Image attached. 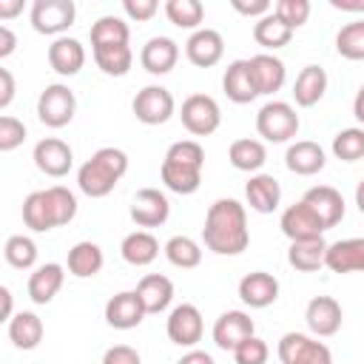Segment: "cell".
<instances>
[{"label":"cell","instance_id":"8992f818","mask_svg":"<svg viewBox=\"0 0 364 364\" xmlns=\"http://www.w3.org/2000/svg\"><path fill=\"white\" fill-rule=\"evenodd\" d=\"M179 119H182L188 134L208 136L219 128L222 111H219V102L210 94H191V97H185V102L179 108Z\"/></svg>","mask_w":364,"mask_h":364},{"label":"cell","instance_id":"bcb514c9","mask_svg":"<svg viewBox=\"0 0 364 364\" xmlns=\"http://www.w3.org/2000/svg\"><path fill=\"white\" fill-rule=\"evenodd\" d=\"M26 122L11 117V114H0V154H9L14 148H20L26 142Z\"/></svg>","mask_w":364,"mask_h":364},{"label":"cell","instance_id":"8d00e7d4","mask_svg":"<svg viewBox=\"0 0 364 364\" xmlns=\"http://www.w3.org/2000/svg\"><path fill=\"white\" fill-rule=\"evenodd\" d=\"M131 40V28L117 14H102L91 23V48L97 46H119Z\"/></svg>","mask_w":364,"mask_h":364},{"label":"cell","instance_id":"c3c4849f","mask_svg":"<svg viewBox=\"0 0 364 364\" xmlns=\"http://www.w3.org/2000/svg\"><path fill=\"white\" fill-rule=\"evenodd\" d=\"M267 355H270V347H267V341L259 338V336L245 338V341L236 344V350H233V361H236V364H267Z\"/></svg>","mask_w":364,"mask_h":364},{"label":"cell","instance_id":"f546056e","mask_svg":"<svg viewBox=\"0 0 364 364\" xmlns=\"http://www.w3.org/2000/svg\"><path fill=\"white\" fill-rule=\"evenodd\" d=\"M105 264V256H102V247L97 242H77L71 250H68V259H65V267L71 276L77 279H91L102 270Z\"/></svg>","mask_w":364,"mask_h":364},{"label":"cell","instance_id":"4316f807","mask_svg":"<svg viewBox=\"0 0 364 364\" xmlns=\"http://www.w3.org/2000/svg\"><path fill=\"white\" fill-rule=\"evenodd\" d=\"M134 293L139 296L145 316L148 313H162L173 301V282L168 276H162V273H148V276L139 279V284H136Z\"/></svg>","mask_w":364,"mask_h":364},{"label":"cell","instance_id":"4dcf8cb0","mask_svg":"<svg viewBox=\"0 0 364 364\" xmlns=\"http://www.w3.org/2000/svg\"><path fill=\"white\" fill-rule=\"evenodd\" d=\"M228 159L236 171H245V173H259L262 165L267 162V148L262 139H250V136H242V139H233L230 148H228Z\"/></svg>","mask_w":364,"mask_h":364},{"label":"cell","instance_id":"3957f363","mask_svg":"<svg viewBox=\"0 0 364 364\" xmlns=\"http://www.w3.org/2000/svg\"><path fill=\"white\" fill-rule=\"evenodd\" d=\"M299 128H301L299 114L284 100H270L256 114V131L267 142H290L299 134Z\"/></svg>","mask_w":364,"mask_h":364},{"label":"cell","instance_id":"6f0895ef","mask_svg":"<svg viewBox=\"0 0 364 364\" xmlns=\"http://www.w3.org/2000/svg\"><path fill=\"white\" fill-rule=\"evenodd\" d=\"M176 364H216V361H213V355L205 353V350H188Z\"/></svg>","mask_w":364,"mask_h":364},{"label":"cell","instance_id":"f1b7e54d","mask_svg":"<svg viewBox=\"0 0 364 364\" xmlns=\"http://www.w3.org/2000/svg\"><path fill=\"white\" fill-rule=\"evenodd\" d=\"M327 91V71L321 65H304L293 82V100L301 108H313Z\"/></svg>","mask_w":364,"mask_h":364},{"label":"cell","instance_id":"9a60e30c","mask_svg":"<svg viewBox=\"0 0 364 364\" xmlns=\"http://www.w3.org/2000/svg\"><path fill=\"white\" fill-rule=\"evenodd\" d=\"M225 54V40L216 28H196L191 31L188 43H185V57L196 65V68H210L222 60Z\"/></svg>","mask_w":364,"mask_h":364},{"label":"cell","instance_id":"52a82bcc","mask_svg":"<svg viewBox=\"0 0 364 364\" xmlns=\"http://www.w3.org/2000/svg\"><path fill=\"white\" fill-rule=\"evenodd\" d=\"M131 111L142 125H165L176 111V100L165 85H145L136 91Z\"/></svg>","mask_w":364,"mask_h":364},{"label":"cell","instance_id":"5b68a950","mask_svg":"<svg viewBox=\"0 0 364 364\" xmlns=\"http://www.w3.org/2000/svg\"><path fill=\"white\" fill-rule=\"evenodd\" d=\"M77 111V97L65 82H51L40 91L37 100V117L48 128H65L74 119Z\"/></svg>","mask_w":364,"mask_h":364},{"label":"cell","instance_id":"8fae6325","mask_svg":"<svg viewBox=\"0 0 364 364\" xmlns=\"http://www.w3.org/2000/svg\"><path fill=\"white\" fill-rule=\"evenodd\" d=\"M31 159H34V165H37L40 173L60 179V176H65V173L71 171V165H74V151H71L68 142H63V139H57V136H46V139H40V142L34 145Z\"/></svg>","mask_w":364,"mask_h":364},{"label":"cell","instance_id":"cb8c5ba5","mask_svg":"<svg viewBox=\"0 0 364 364\" xmlns=\"http://www.w3.org/2000/svg\"><path fill=\"white\" fill-rule=\"evenodd\" d=\"M247 65H250V74H253L259 94H276L287 80V68L276 54H267V51L253 54L247 60Z\"/></svg>","mask_w":364,"mask_h":364},{"label":"cell","instance_id":"ac0fdd59","mask_svg":"<svg viewBox=\"0 0 364 364\" xmlns=\"http://www.w3.org/2000/svg\"><path fill=\"white\" fill-rule=\"evenodd\" d=\"M139 63H142V68L148 74L162 77V74L176 68V63H179V43L171 40V37H162V34L151 37L142 46V51H139Z\"/></svg>","mask_w":364,"mask_h":364},{"label":"cell","instance_id":"277c9868","mask_svg":"<svg viewBox=\"0 0 364 364\" xmlns=\"http://www.w3.org/2000/svg\"><path fill=\"white\" fill-rule=\"evenodd\" d=\"M28 20L37 34L63 37L77 20V6L74 0H34Z\"/></svg>","mask_w":364,"mask_h":364},{"label":"cell","instance_id":"d590c367","mask_svg":"<svg viewBox=\"0 0 364 364\" xmlns=\"http://www.w3.org/2000/svg\"><path fill=\"white\" fill-rule=\"evenodd\" d=\"M253 40H256L262 48L276 51V48H284V46L293 40V31H290L273 11H267L264 17H259V20L253 23Z\"/></svg>","mask_w":364,"mask_h":364},{"label":"cell","instance_id":"6da1fadb","mask_svg":"<svg viewBox=\"0 0 364 364\" xmlns=\"http://www.w3.org/2000/svg\"><path fill=\"white\" fill-rule=\"evenodd\" d=\"M202 242L216 256H239L250 245L247 210L236 199H216L205 213Z\"/></svg>","mask_w":364,"mask_h":364},{"label":"cell","instance_id":"db71d44e","mask_svg":"<svg viewBox=\"0 0 364 364\" xmlns=\"http://www.w3.org/2000/svg\"><path fill=\"white\" fill-rule=\"evenodd\" d=\"M14 51H17V34H14L9 26L0 23V60L11 57Z\"/></svg>","mask_w":364,"mask_h":364},{"label":"cell","instance_id":"2e32d148","mask_svg":"<svg viewBox=\"0 0 364 364\" xmlns=\"http://www.w3.org/2000/svg\"><path fill=\"white\" fill-rule=\"evenodd\" d=\"M279 228H282V233H284L290 242L324 236V225L318 222V216H316L301 199L293 202L290 208H284V213H282V219H279Z\"/></svg>","mask_w":364,"mask_h":364},{"label":"cell","instance_id":"74e56055","mask_svg":"<svg viewBox=\"0 0 364 364\" xmlns=\"http://www.w3.org/2000/svg\"><path fill=\"white\" fill-rule=\"evenodd\" d=\"M43 199H46V208H48V216H51V225L60 228V225H68L74 216H77V196L65 188V185H51L43 191Z\"/></svg>","mask_w":364,"mask_h":364},{"label":"cell","instance_id":"11a10c76","mask_svg":"<svg viewBox=\"0 0 364 364\" xmlns=\"http://www.w3.org/2000/svg\"><path fill=\"white\" fill-rule=\"evenodd\" d=\"M11 316H14V296L6 284H0V324H9Z\"/></svg>","mask_w":364,"mask_h":364},{"label":"cell","instance_id":"83f0119b","mask_svg":"<svg viewBox=\"0 0 364 364\" xmlns=\"http://www.w3.org/2000/svg\"><path fill=\"white\" fill-rule=\"evenodd\" d=\"M46 336V324L37 313L31 310H20L9 318V341L17 347V350H37L40 341Z\"/></svg>","mask_w":364,"mask_h":364},{"label":"cell","instance_id":"1f68e13d","mask_svg":"<svg viewBox=\"0 0 364 364\" xmlns=\"http://www.w3.org/2000/svg\"><path fill=\"white\" fill-rule=\"evenodd\" d=\"M159 176L165 182L168 191L173 193H196L199 185H202V168H193V165H182V162H171V159H162L159 165Z\"/></svg>","mask_w":364,"mask_h":364},{"label":"cell","instance_id":"484cf974","mask_svg":"<svg viewBox=\"0 0 364 364\" xmlns=\"http://www.w3.org/2000/svg\"><path fill=\"white\" fill-rule=\"evenodd\" d=\"M63 282H65V267H63V264H57V262L40 264V267H34V273L28 276V284H26L28 299H31L34 304H48V301L60 293Z\"/></svg>","mask_w":364,"mask_h":364},{"label":"cell","instance_id":"ffe728a7","mask_svg":"<svg viewBox=\"0 0 364 364\" xmlns=\"http://www.w3.org/2000/svg\"><path fill=\"white\" fill-rule=\"evenodd\" d=\"M284 165L296 176H313V173L324 171L327 156H324V148L318 142H313V139H296V142L287 145Z\"/></svg>","mask_w":364,"mask_h":364},{"label":"cell","instance_id":"d6986e66","mask_svg":"<svg viewBox=\"0 0 364 364\" xmlns=\"http://www.w3.org/2000/svg\"><path fill=\"white\" fill-rule=\"evenodd\" d=\"M239 299L253 307V310H262V307H270L276 299H279V279L267 270H253L247 276H242L239 282Z\"/></svg>","mask_w":364,"mask_h":364},{"label":"cell","instance_id":"f6af8a7d","mask_svg":"<svg viewBox=\"0 0 364 364\" xmlns=\"http://www.w3.org/2000/svg\"><path fill=\"white\" fill-rule=\"evenodd\" d=\"M270 11H273L290 31H296V28H301V26L307 23V17H310V3H307V0H279Z\"/></svg>","mask_w":364,"mask_h":364},{"label":"cell","instance_id":"603a6c76","mask_svg":"<svg viewBox=\"0 0 364 364\" xmlns=\"http://www.w3.org/2000/svg\"><path fill=\"white\" fill-rule=\"evenodd\" d=\"M324 264L333 273H358L364 267V239H338L324 247Z\"/></svg>","mask_w":364,"mask_h":364},{"label":"cell","instance_id":"9c48e42d","mask_svg":"<svg viewBox=\"0 0 364 364\" xmlns=\"http://www.w3.org/2000/svg\"><path fill=\"white\" fill-rule=\"evenodd\" d=\"M165 333H168V338H171L173 344L193 350V347L202 341V333H205V321H202L199 307H196V304H188V301L176 304V307L171 310L168 321H165Z\"/></svg>","mask_w":364,"mask_h":364},{"label":"cell","instance_id":"7402d4cb","mask_svg":"<svg viewBox=\"0 0 364 364\" xmlns=\"http://www.w3.org/2000/svg\"><path fill=\"white\" fill-rule=\"evenodd\" d=\"M245 199H247L250 210L273 213L282 202V185L273 173H250L247 185H245Z\"/></svg>","mask_w":364,"mask_h":364},{"label":"cell","instance_id":"e575fe53","mask_svg":"<svg viewBox=\"0 0 364 364\" xmlns=\"http://www.w3.org/2000/svg\"><path fill=\"white\" fill-rule=\"evenodd\" d=\"M94 54V63L102 74L108 77H125L134 65V51L128 43H119V46H97L91 48Z\"/></svg>","mask_w":364,"mask_h":364},{"label":"cell","instance_id":"816d5d0a","mask_svg":"<svg viewBox=\"0 0 364 364\" xmlns=\"http://www.w3.org/2000/svg\"><path fill=\"white\" fill-rule=\"evenodd\" d=\"M230 6L239 11V14H245V17H264L273 6H270V0H230Z\"/></svg>","mask_w":364,"mask_h":364},{"label":"cell","instance_id":"b9f144b4","mask_svg":"<svg viewBox=\"0 0 364 364\" xmlns=\"http://www.w3.org/2000/svg\"><path fill=\"white\" fill-rule=\"evenodd\" d=\"M23 222L34 233H48L54 228L51 216H48V208H46V199H43V191H31L23 199Z\"/></svg>","mask_w":364,"mask_h":364},{"label":"cell","instance_id":"ba28073f","mask_svg":"<svg viewBox=\"0 0 364 364\" xmlns=\"http://www.w3.org/2000/svg\"><path fill=\"white\" fill-rule=\"evenodd\" d=\"M276 353L282 364H333L330 347L304 333H284L279 338Z\"/></svg>","mask_w":364,"mask_h":364},{"label":"cell","instance_id":"836d02e7","mask_svg":"<svg viewBox=\"0 0 364 364\" xmlns=\"http://www.w3.org/2000/svg\"><path fill=\"white\" fill-rule=\"evenodd\" d=\"M324 236H316V239H299V242H290L287 247V262L290 267L301 270V273H316L321 264H324Z\"/></svg>","mask_w":364,"mask_h":364},{"label":"cell","instance_id":"30bf717a","mask_svg":"<svg viewBox=\"0 0 364 364\" xmlns=\"http://www.w3.org/2000/svg\"><path fill=\"white\" fill-rule=\"evenodd\" d=\"M213 344L225 353H233L236 344H242L245 338L256 336V324L245 310H225L216 321H213Z\"/></svg>","mask_w":364,"mask_h":364},{"label":"cell","instance_id":"ee69618b","mask_svg":"<svg viewBox=\"0 0 364 364\" xmlns=\"http://www.w3.org/2000/svg\"><path fill=\"white\" fill-rule=\"evenodd\" d=\"M336 48L341 57L347 60H364V23H347L338 34H336Z\"/></svg>","mask_w":364,"mask_h":364},{"label":"cell","instance_id":"680465c9","mask_svg":"<svg viewBox=\"0 0 364 364\" xmlns=\"http://www.w3.org/2000/svg\"><path fill=\"white\" fill-rule=\"evenodd\" d=\"M361 97H364V88L355 94V105H353V117H355V119H364V111H361Z\"/></svg>","mask_w":364,"mask_h":364},{"label":"cell","instance_id":"7bdbcfd3","mask_svg":"<svg viewBox=\"0 0 364 364\" xmlns=\"http://www.w3.org/2000/svg\"><path fill=\"white\" fill-rule=\"evenodd\" d=\"M333 154L341 162H358L364 156V131L361 128H341L333 136Z\"/></svg>","mask_w":364,"mask_h":364},{"label":"cell","instance_id":"9f6ffc18","mask_svg":"<svg viewBox=\"0 0 364 364\" xmlns=\"http://www.w3.org/2000/svg\"><path fill=\"white\" fill-rule=\"evenodd\" d=\"M23 0H0V20H14L23 14Z\"/></svg>","mask_w":364,"mask_h":364},{"label":"cell","instance_id":"44dd1931","mask_svg":"<svg viewBox=\"0 0 364 364\" xmlns=\"http://www.w3.org/2000/svg\"><path fill=\"white\" fill-rule=\"evenodd\" d=\"M48 65L60 74V77H74L80 74V68L85 65V46L77 37H54V43L48 46Z\"/></svg>","mask_w":364,"mask_h":364},{"label":"cell","instance_id":"d4e9b609","mask_svg":"<svg viewBox=\"0 0 364 364\" xmlns=\"http://www.w3.org/2000/svg\"><path fill=\"white\" fill-rule=\"evenodd\" d=\"M222 91H225V97H228L230 102H236V105L253 102V100L259 97L247 60H233V63L225 68V74H222Z\"/></svg>","mask_w":364,"mask_h":364},{"label":"cell","instance_id":"681fc988","mask_svg":"<svg viewBox=\"0 0 364 364\" xmlns=\"http://www.w3.org/2000/svg\"><path fill=\"white\" fill-rule=\"evenodd\" d=\"M122 11H125L128 20L145 23L159 11V3L156 0H122Z\"/></svg>","mask_w":364,"mask_h":364},{"label":"cell","instance_id":"d6a6232c","mask_svg":"<svg viewBox=\"0 0 364 364\" xmlns=\"http://www.w3.org/2000/svg\"><path fill=\"white\" fill-rule=\"evenodd\" d=\"M119 253L131 267H145L159 256V242L151 230H134L122 239Z\"/></svg>","mask_w":364,"mask_h":364},{"label":"cell","instance_id":"7dc6e473","mask_svg":"<svg viewBox=\"0 0 364 364\" xmlns=\"http://www.w3.org/2000/svg\"><path fill=\"white\" fill-rule=\"evenodd\" d=\"M165 159L202 168V165H205V148H202L196 139H179V142H173V145L165 151Z\"/></svg>","mask_w":364,"mask_h":364},{"label":"cell","instance_id":"f907efd6","mask_svg":"<svg viewBox=\"0 0 364 364\" xmlns=\"http://www.w3.org/2000/svg\"><path fill=\"white\" fill-rule=\"evenodd\" d=\"M102 364H142V355L128 344H114L105 350Z\"/></svg>","mask_w":364,"mask_h":364},{"label":"cell","instance_id":"5bb4252c","mask_svg":"<svg viewBox=\"0 0 364 364\" xmlns=\"http://www.w3.org/2000/svg\"><path fill=\"white\" fill-rule=\"evenodd\" d=\"M341 304L333 299V296H313L307 301V310H304V321L310 327L313 336L318 338H327V336H336L341 330Z\"/></svg>","mask_w":364,"mask_h":364},{"label":"cell","instance_id":"f5cc1de1","mask_svg":"<svg viewBox=\"0 0 364 364\" xmlns=\"http://www.w3.org/2000/svg\"><path fill=\"white\" fill-rule=\"evenodd\" d=\"M14 94H17V82H14V74L9 68H0V111L9 108L14 102Z\"/></svg>","mask_w":364,"mask_h":364},{"label":"cell","instance_id":"4fadbf2b","mask_svg":"<svg viewBox=\"0 0 364 364\" xmlns=\"http://www.w3.org/2000/svg\"><path fill=\"white\" fill-rule=\"evenodd\" d=\"M301 202L318 216V222L324 225V230L336 228L344 219V210H347L344 208V196L333 185H313V188H307L304 196H301Z\"/></svg>","mask_w":364,"mask_h":364},{"label":"cell","instance_id":"f35d334b","mask_svg":"<svg viewBox=\"0 0 364 364\" xmlns=\"http://www.w3.org/2000/svg\"><path fill=\"white\" fill-rule=\"evenodd\" d=\"M162 250H165V259H168L173 267H179V270L199 267V262H202V247H199V242L191 239V236H171Z\"/></svg>","mask_w":364,"mask_h":364},{"label":"cell","instance_id":"e0dca14e","mask_svg":"<svg viewBox=\"0 0 364 364\" xmlns=\"http://www.w3.org/2000/svg\"><path fill=\"white\" fill-rule=\"evenodd\" d=\"M142 318H145V310L134 290H119L105 301V321L114 330H134L142 324Z\"/></svg>","mask_w":364,"mask_h":364},{"label":"cell","instance_id":"ab89813d","mask_svg":"<svg viewBox=\"0 0 364 364\" xmlns=\"http://www.w3.org/2000/svg\"><path fill=\"white\" fill-rule=\"evenodd\" d=\"M165 17L176 28L196 31L202 26V20H205V6L199 0H168L165 3Z\"/></svg>","mask_w":364,"mask_h":364},{"label":"cell","instance_id":"7c38bea8","mask_svg":"<svg viewBox=\"0 0 364 364\" xmlns=\"http://www.w3.org/2000/svg\"><path fill=\"white\" fill-rule=\"evenodd\" d=\"M128 213H131V219H134L136 228H159L171 216V202H168V196L162 191L142 188V191H136Z\"/></svg>","mask_w":364,"mask_h":364},{"label":"cell","instance_id":"60d3db41","mask_svg":"<svg viewBox=\"0 0 364 364\" xmlns=\"http://www.w3.org/2000/svg\"><path fill=\"white\" fill-rule=\"evenodd\" d=\"M3 256H6V262H9L14 270H28V267L37 264V242H34L31 236L14 233V236L6 239Z\"/></svg>","mask_w":364,"mask_h":364},{"label":"cell","instance_id":"7a4b0ae2","mask_svg":"<svg viewBox=\"0 0 364 364\" xmlns=\"http://www.w3.org/2000/svg\"><path fill=\"white\" fill-rule=\"evenodd\" d=\"M128 171V154L122 148H114V145H105L100 151L91 154V159H85L77 171V185L85 196L91 199H102L108 196L117 182L125 176Z\"/></svg>","mask_w":364,"mask_h":364}]
</instances>
